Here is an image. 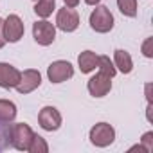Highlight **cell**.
I'll list each match as a JSON object with an SVG mask.
<instances>
[{"instance_id": "obj_1", "label": "cell", "mask_w": 153, "mask_h": 153, "mask_svg": "<svg viewBox=\"0 0 153 153\" xmlns=\"http://www.w3.org/2000/svg\"><path fill=\"white\" fill-rule=\"evenodd\" d=\"M88 24H90V27H92L96 33L105 34V33H110V31L114 29L115 20H114L112 11H110L106 6H99V4H97V6H96V9L90 13Z\"/></svg>"}, {"instance_id": "obj_2", "label": "cell", "mask_w": 153, "mask_h": 153, "mask_svg": "<svg viewBox=\"0 0 153 153\" xmlns=\"http://www.w3.org/2000/svg\"><path fill=\"white\" fill-rule=\"evenodd\" d=\"M34 137V131L31 130L29 124L25 123H13V130H11V146L18 151H27L29 144Z\"/></svg>"}, {"instance_id": "obj_3", "label": "cell", "mask_w": 153, "mask_h": 153, "mask_svg": "<svg viewBox=\"0 0 153 153\" xmlns=\"http://www.w3.org/2000/svg\"><path fill=\"white\" fill-rule=\"evenodd\" d=\"M33 38L42 47L52 45L54 40H56V25H52L51 22H47V18L34 22L33 24Z\"/></svg>"}, {"instance_id": "obj_4", "label": "cell", "mask_w": 153, "mask_h": 153, "mask_svg": "<svg viewBox=\"0 0 153 153\" xmlns=\"http://www.w3.org/2000/svg\"><path fill=\"white\" fill-rule=\"evenodd\" d=\"M90 142L97 148H106L115 140V130L112 124L108 123H97L96 126H92L90 135H88Z\"/></svg>"}, {"instance_id": "obj_5", "label": "cell", "mask_w": 153, "mask_h": 153, "mask_svg": "<svg viewBox=\"0 0 153 153\" xmlns=\"http://www.w3.org/2000/svg\"><path fill=\"white\" fill-rule=\"evenodd\" d=\"M2 33H4V40L6 43H16L22 40L24 33H25V27H24V22L18 15H9L4 24H2Z\"/></svg>"}, {"instance_id": "obj_6", "label": "cell", "mask_w": 153, "mask_h": 153, "mask_svg": "<svg viewBox=\"0 0 153 153\" xmlns=\"http://www.w3.org/2000/svg\"><path fill=\"white\" fill-rule=\"evenodd\" d=\"M112 79L114 78H110L108 74H105V72L99 70L96 76H92V78L88 79V83H87V88H88L90 96L92 97H105L106 94H110V90H112Z\"/></svg>"}, {"instance_id": "obj_7", "label": "cell", "mask_w": 153, "mask_h": 153, "mask_svg": "<svg viewBox=\"0 0 153 153\" xmlns=\"http://www.w3.org/2000/svg\"><path fill=\"white\" fill-rule=\"evenodd\" d=\"M72 76H74V67L65 59L52 61L47 68V78L51 83H63V81L70 79Z\"/></svg>"}, {"instance_id": "obj_8", "label": "cell", "mask_w": 153, "mask_h": 153, "mask_svg": "<svg viewBox=\"0 0 153 153\" xmlns=\"http://www.w3.org/2000/svg\"><path fill=\"white\" fill-rule=\"evenodd\" d=\"M56 27L63 33H74L79 27V15L72 7H61L56 15Z\"/></svg>"}, {"instance_id": "obj_9", "label": "cell", "mask_w": 153, "mask_h": 153, "mask_svg": "<svg viewBox=\"0 0 153 153\" xmlns=\"http://www.w3.org/2000/svg\"><path fill=\"white\" fill-rule=\"evenodd\" d=\"M40 85H42V74L36 68H27V70H24L20 74V81H18V85L15 88H16L18 94L25 96V94L34 92Z\"/></svg>"}, {"instance_id": "obj_10", "label": "cell", "mask_w": 153, "mask_h": 153, "mask_svg": "<svg viewBox=\"0 0 153 153\" xmlns=\"http://www.w3.org/2000/svg\"><path fill=\"white\" fill-rule=\"evenodd\" d=\"M61 114L54 106H43L38 114V123L45 131H56L61 126Z\"/></svg>"}, {"instance_id": "obj_11", "label": "cell", "mask_w": 153, "mask_h": 153, "mask_svg": "<svg viewBox=\"0 0 153 153\" xmlns=\"http://www.w3.org/2000/svg\"><path fill=\"white\" fill-rule=\"evenodd\" d=\"M20 70L9 63L0 61V87L2 88H15L20 81Z\"/></svg>"}, {"instance_id": "obj_12", "label": "cell", "mask_w": 153, "mask_h": 153, "mask_svg": "<svg viewBox=\"0 0 153 153\" xmlns=\"http://www.w3.org/2000/svg\"><path fill=\"white\" fill-rule=\"evenodd\" d=\"M78 65H79V70L83 74H90L92 70L97 68L99 65V56L92 51H83L79 56H78Z\"/></svg>"}, {"instance_id": "obj_13", "label": "cell", "mask_w": 153, "mask_h": 153, "mask_svg": "<svg viewBox=\"0 0 153 153\" xmlns=\"http://www.w3.org/2000/svg\"><path fill=\"white\" fill-rule=\"evenodd\" d=\"M114 65H115V68H117L119 72H123V74H130V72L133 70V59H131L130 52H126V51H123V49H117V51L114 52Z\"/></svg>"}, {"instance_id": "obj_14", "label": "cell", "mask_w": 153, "mask_h": 153, "mask_svg": "<svg viewBox=\"0 0 153 153\" xmlns=\"http://www.w3.org/2000/svg\"><path fill=\"white\" fill-rule=\"evenodd\" d=\"M16 105L9 99H0V121H9L13 123L16 119Z\"/></svg>"}, {"instance_id": "obj_15", "label": "cell", "mask_w": 153, "mask_h": 153, "mask_svg": "<svg viewBox=\"0 0 153 153\" xmlns=\"http://www.w3.org/2000/svg\"><path fill=\"white\" fill-rule=\"evenodd\" d=\"M54 9H56V0H38L34 6V13L40 18H49Z\"/></svg>"}, {"instance_id": "obj_16", "label": "cell", "mask_w": 153, "mask_h": 153, "mask_svg": "<svg viewBox=\"0 0 153 153\" xmlns=\"http://www.w3.org/2000/svg\"><path fill=\"white\" fill-rule=\"evenodd\" d=\"M117 7L124 16H130V18L137 16V9H139L137 0H117Z\"/></svg>"}, {"instance_id": "obj_17", "label": "cell", "mask_w": 153, "mask_h": 153, "mask_svg": "<svg viewBox=\"0 0 153 153\" xmlns=\"http://www.w3.org/2000/svg\"><path fill=\"white\" fill-rule=\"evenodd\" d=\"M27 151H29V153H47V151H49V144L45 142L43 137H40V135L34 133V137H33V140H31Z\"/></svg>"}, {"instance_id": "obj_18", "label": "cell", "mask_w": 153, "mask_h": 153, "mask_svg": "<svg viewBox=\"0 0 153 153\" xmlns=\"http://www.w3.org/2000/svg\"><path fill=\"white\" fill-rule=\"evenodd\" d=\"M97 68H99L101 72L108 74L110 78H114V76L117 74V68H115L114 61H112L108 56H99V65H97Z\"/></svg>"}, {"instance_id": "obj_19", "label": "cell", "mask_w": 153, "mask_h": 153, "mask_svg": "<svg viewBox=\"0 0 153 153\" xmlns=\"http://www.w3.org/2000/svg\"><path fill=\"white\" fill-rule=\"evenodd\" d=\"M140 144L148 149V153L153 149V131H148V133H144L142 135V139H140Z\"/></svg>"}, {"instance_id": "obj_20", "label": "cell", "mask_w": 153, "mask_h": 153, "mask_svg": "<svg viewBox=\"0 0 153 153\" xmlns=\"http://www.w3.org/2000/svg\"><path fill=\"white\" fill-rule=\"evenodd\" d=\"M151 45H153V38H146V42L142 43V54H144L146 58H153V49H151Z\"/></svg>"}, {"instance_id": "obj_21", "label": "cell", "mask_w": 153, "mask_h": 153, "mask_svg": "<svg viewBox=\"0 0 153 153\" xmlns=\"http://www.w3.org/2000/svg\"><path fill=\"white\" fill-rule=\"evenodd\" d=\"M63 2H65V7H78L79 6V2H81V0H63Z\"/></svg>"}, {"instance_id": "obj_22", "label": "cell", "mask_w": 153, "mask_h": 153, "mask_svg": "<svg viewBox=\"0 0 153 153\" xmlns=\"http://www.w3.org/2000/svg\"><path fill=\"white\" fill-rule=\"evenodd\" d=\"M2 24H4V18H0V49L6 45V40H4V33H2Z\"/></svg>"}, {"instance_id": "obj_23", "label": "cell", "mask_w": 153, "mask_h": 153, "mask_svg": "<svg viewBox=\"0 0 153 153\" xmlns=\"http://www.w3.org/2000/svg\"><path fill=\"white\" fill-rule=\"evenodd\" d=\"M101 2V0H85V4H88V6H97Z\"/></svg>"}, {"instance_id": "obj_24", "label": "cell", "mask_w": 153, "mask_h": 153, "mask_svg": "<svg viewBox=\"0 0 153 153\" xmlns=\"http://www.w3.org/2000/svg\"><path fill=\"white\" fill-rule=\"evenodd\" d=\"M0 151H2V149H0Z\"/></svg>"}]
</instances>
